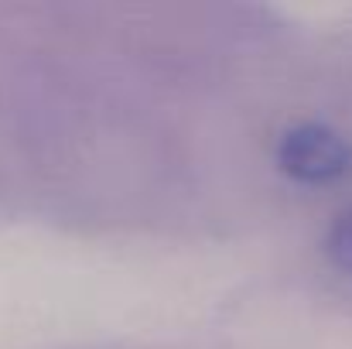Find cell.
<instances>
[{
    "label": "cell",
    "mask_w": 352,
    "mask_h": 349,
    "mask_svg": "<svg viewBox=\"0 0 352 349\" xmlns=\"http://www.w3.org/2000/svg\"><path fill=\"white\" fill-rule=\"evenodd\" d=\"M274 158L301 185H332L352 168V144L325 123H294L280 134Z\"/></svg>",
    "instance_id": "obj_1"
},
{
    "label": "cell",
    "mask_w": 352,
    "mask_h": 349,
    "mask_svg": "<svg viewBox=\"0 0 352 349\" xmlns=\"http://www.w3.org/2000/svg\"><path fill=\"white\" fill-rule=\"evenodd\" d=\"M325 253L336 271L352 277V206H346L325 233Z\"/></svg>",
    "instance_id": "obj_2"
}]
</instances>
